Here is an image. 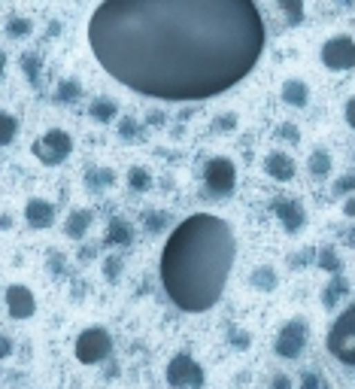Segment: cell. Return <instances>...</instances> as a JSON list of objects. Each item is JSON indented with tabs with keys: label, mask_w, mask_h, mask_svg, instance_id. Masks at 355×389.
I'll list each match as a JSON object with an SVG mask.
<instances>
[{
	"label": "cell",
	"mask_w": 355,
	"mask_h": 389,
	"mask_svg": "<svg viewBox=\"0 0 355 389\" xmlns=\"http://www.w3.org/2000/svg\"><path fill=\"white\" fill-rule=\"evenodd\" d=\"M88 116L100 122V125H106V122H113L115 116H119V106H115L110 97H95V104L88 106Z\"/></svg>",
	"instance_id": "cell-17"
},
{
	"label": "cell",
	"mask_w": 355,
	"mask_h": 389,
	"mask_svg": "<svg viewBox=\"0 0 355 389\" xmlns=\"http://www.w3.org/2000/svg\"><path fill=\"white\" fill-rule=\"evenodd\" d=\"M204 186L210 198H228L237 186V167L231 158L225 155H215L204 164Z\"/></svg>",
	"instance_id": "cell-5"
},
{
	"label": "cell",
	"mask_w": 355,
	"mask_h": 389,
	"mask_svg": "<svg viewBox=\"0 0 355 389\" xmlns=\"http://www.w3.org/2000/svg\"><path fill=\"white\" fill-rule=\"evenodd\" d=\"M346 289H349V283H346L340 274H334V280H331V283L325 286V292H322V304H325L328 310H334L337 301H340L343 295H346Z\"/></svg>",
	"instance_id": "cell-18"
},
{
	"label": "cell",
	"mask_w": 355,
	"mask_h": 389,
	"mask_svg": "<svg viewBox=\"0 0 355 389\" xmlns=\"http://www.w3.org/2000/svg\"><path fill=\"white\" fill-rule=\"evenodd\" d=\"M113 182V171H106V167H88V173H86V186L88 189H104V186H110Z\"/></svg>",
	"instance_id": "cell-25"
},
{
	"label": "cell",
	"mask_w": 355,
	"mask_h": 389,
	"mask_svg": "<svg viewBox=\"0 0 355 389\" xmlns=\"http://www.w3.org/2000/svg\"><path fill=\"white\" fill-rule=\"evenodd\" d=\"M280 134H282V137H291V140H298V131H295V128H282Z\"/></svg>",
	"instance_id": "cell-41"
},
{
	"label": "cell",
	"mask_w": 355,
	"mask_h": 389,
	"mask_svg": "<svg viewBox=\"0 0 355 389\" xmlns=\"http://www.w3.org/2000/svg\"><path fill=\"white\" fill-rule=\"evenodd\" d=\"M307 171H310V177H316V180H325L331 173V155L325 149H316L310 155V162H307Z\"/></svg>",
	"instance_id": "cell-19"
},
{
	"label": "cell",
	"mask_w": 355,
	"mask_h": 389,
	"mask_svg": "<svg viewBox=\"0 0 355 389\" xmlns=\"http://www.w3.org/2000/svg\"><path fill=\"white\" fill-rule=\"evenodd\" d=\"M6 30H10V37H28L34 28H30V21H28V19H19V15H15V19H10Z\"/></svg>",
	"instance_id": "cell-29"
},
{
	"label": "cell",
	"mask_w": 355,
	"mask_h": 389,
	"mask_svg": "<svg viewBox=\"0 0 355 389\" xmlns=\"http://www.w3.org/2000/svg\"><path fill=\"white\" fill-rule=\"evenodd\" d=\"M21 70H25L30 86H37V82H40V61H37L34 55H25V58H21Z\"/></svg>",
	"instance_id": "cell-27"
},
{
	"label": "cell",
	"mask_w": 355,
	"mask_h": 389,
	"mask_svg": "<svg viewBox=\"0 0 355 389\" xmlns=\"http://www.w3.org/2000/svg\"><path fill=\"white\" fill-rule=\"evenodd\" d=\"M334 195H355V173H343L334 182Z\"/></svg>",
	"instance_id": "cell-31"
},
{
	"label": "cell",
	"mask_w": 355,
	"mask_h": 389,
	"mask_svg": "<svg viewBox=\"0 0 355 389\" xmlns=\"http://www.w3.org/2000/svg\"><path fill=\"white\" fill-rule=\"evenodd\" d=\"M343 216L355 219V195H346V201H343Z\"/></svg>",
	"instance_id": "cell-38"
},
{
	"label": "cell",
	"mask_w": 355,
	"mask_h": 389,
	"mask_svg": "<svg viewBox=\"0 0 355 389\" xmlns=\"http://www.w3.org/2000/svg\"><path fill=\"white\" fill-rule=\"evenodd\" d=\"M307 341H310V329H307L304 319H289L280 329V334H276L274 350L280 359H298L307 350Z\"/></svg>",
	"instance_id": "cell-8"
},
{
	"label": "cell",
	"mask_w": 355,
	"mask_h": 389,
	"mask_svg": "<svg viewBox=\"0 0 355 389\" xmlns=\"http://www.w3.org/2000/svg\"><path fill=\"white\" fill-rule=\"evenodd\" d=\"M300 389H328V380L322 374H316V371H307V374L300 377Z\"/></svg>",
	"instance_id": "cell-30"
},
{
	"label": "cell",
	"mask_w": 355,
	"mask_h": 389,
	"mask_svg": "<svg viewBox=\"0 0 355 389\" xmlns=\"http://www.w3.org/2000/svg\"><path fill=\"white\" fill-rule=\"evenodd\" d=\"M346 125H349L352 131H355V97H349V101H346Z\"/></svg>",
	"instance_id": "cell-36"
},
{
	"label": "cell",
	"mask_w": 355,
	"mask_h": 389,
	"mask_svg": "<svg viewBox=\"0 0 355 389\" xmlns=\"http://www.w3.org/2000/svg\"><path fill=\"white\" fill-rule=\"evenodd\" d=\"M256 0H104L88 19L97 64L143 97L210 101L252 73L265 52Z\"/></svg>",
	"instance_id": "cell-1"
},
{
	"label": "cell",
	"mask_w": 355,
	"mask_h": 389,
	"mask_svg": "<svg viewBox=\"0 0 355 389\" xmlns=\"http://www.w3.org/2000/svg\"><path fill=\"white\" fill-rule=\"evenodd\" d=\"M55 97L61 104H76L82 97V86H79V79H61L58 82V88H55Z\"/></svg>",
	"instance_id": "cell-20"
},
{
	"label": "cell",
	"mask_w": 355,
	"mask_h": 389,
	"mask_svg": "<svg viewBox=\"0 0 355 389\" xmlns=\"http://www.w3.org/2000/svg\"><path fill=\"white\" fill-rule=\"evenodd\" d=\"M234 125H237V116H234V113H225V116L219 119V131H231Z\"/></svg>",
	"instance_id": "cell-35"
},
{
	"label": "cell",
	"mask_w": 355,
	"mask_h": 389,
	"mask_svg": "<svg viewBox=\"0 0 355 389\" xmlns=\"http://www.w3.org/2000/svg\"><path fill=\"white\" fill-rule=\"evenodd\" d=\"M322 64L328 67V70H352L355 67V40L346 34H337L331 37V40L322 46Z\"/></svg>",
	"instance_id": "cell-9"
},
{
	"label": "cell",
	"mask_w": 355,
	"mask_h": 389,
	"mask_svg": "<svg viewBox=\"0 0 355 389\" xmlns=\"http://www.w3.org/2000/svg\"><path fill=\"white\" fill-rule=\"evenodd\" d=\"M131 240H134V228H131V222L122 216H113L110 225H106V243H113V247H128Z\"/></svg>",
	"instance_id": "cell-15"
},
{
	"label": "cell",
	"mask_w": 355,
	"mask_h": 389,
	"mask_svg": "<svg viewBox=\"0 0 355 389\" xmlns=\"http://www.w3.org/2000/svg\"><path fill=\"white\" fill-rule=\"evenodd\" d=\"M30 149H34V155L40 158L43 164L55 167V164H61V162H67V158H70L73 137L67 131H61V128H52V131H46L43 137H37Z\"/></svg>",
	"instance_id": "cell-6"
},
{
	"label": "cell",
	"mask_w": 355,
	"mask_h": 389,
	"mask_svg": "<svg viewBox=\"0 0 355 389\" xmlns=\"http://www.w3.org/2000/svg\"><path fill=\"white\" fill-rule=\"evenodd\" d=\"M104 274H106V280H119L122 277V258H115V256H110L104 262Z\"/></svg>",
	"instance_id": "cell-32"
},
{
	"label": "cell",
	"mask_w": 355,
	"mask_h": 389,
	"mask_svg": "<svg viewBox=\"0 0 355 389\" xmlns=\"http://www.w3.org/2000/svg\"><path fill=\"white\" fill-rule=\"evenodd\" d=\"M295 171H298L295 158H291L289 152H282V149H274V152H270V155L265 158V173H267L270 180H276V182L295 180Z\"/></svg>",
	"instance_id": "cell-12"
},
{
	"label": "cell",
	"mask_w": 355,
	"mask_h": 389,
	"mask_svg": "<svg viewBox=\"0 0 355 389\" xmlns=\"http://www.w3.org/2000/svg\"><path fill=\"white\" fill-rule=\"evenodd\" d=\"M91 219H95V213L91 210H73L70 216H67V222H64V234L70 240H82L86 238V231L91 228Z\"/></svg>",
	"instance_id": "cell-14"
},
{
	"label": "cell",
	"mask_w": 355,
	"mask_h": 389,
	"mask_svg": "<svg viewBox=\"0 0 355 389\" xmlns=\"http://www.w3.org/2000/svg\"><path fill=\"white\" fill-rule=\"evenodd\" d=\"M128 186L134 189V192H146V189L152 186V173L146 171V167H131L128 171Z\"/></svg>",
	"instance_id": "cell-26"
},
{
	"label": "cell",
	"mask_w": 355,
	"mask_h": 389,
	"mask_svg": "<svg viewBox=\"0 0 355 389\" xmlns=\"http://www.w3.org/2000/svg\"><path fill=\"white\" fill-rule=\"evenodd\" d=\"M228 341H231V347H234V350H249L252 334L243 332V329H231V332H228Z\"/></svg>",
	"instance_id": "cell-28"
},
{
	"label": "cell",
	"mask_w": 355,
	"mask_h": 389,
	"mask_svg": "<svg viewBox=\"0 0 355 389\" xmlns=\"http://www.w3.org/2000/svg\"><path fill=\"white\" fill-rule=\"evenodd\" d=\"M249 283L256 286V289H261V292H274V289H276V274H274L270 265H261V268L252 271Z\"/></svg>",
	"instance_id": "cell-21"
},
{
	"label": "cell",
	"mask_w": 355,
	"mask_h": 389,
	"mask_svg": "<svg viewBox=\"0 0 355 389\" xmlns=\"http://www.w3.org/2000/svg\"><path fill=\"white\" fill-rule=\"evenodd\" d=\"M280 10L291 28L304 21V0H280Z\"/></svg>",
	"instance_id": "cell-24"
},
{
	"label": "cell",
	"mask_w": 355,
	"mask_h": 389,
	"mask_svg": "<svg viewBox=\"0 0 355 389\" xmlns=\"http://www.w3.org/2000/svg\"><path fill=\"white\" fill-rule=\"evenodd\" d=\"M325 347L337 362L355 365V304H349V307L331 323Z\"/></svg>",
	"instance_id": "cell-3"
},
{
	"label": "cell",
	"mask_w": 355,
	"mask_h": 389,
	"mask_svg": "<svg viewBox=\"0 0 355 389\" xmlns=\"http://www.w3.org/2000/svg\"><path fill=\"white\" fill-rule=\"evenodd\" d=\"M167 386L173 389H200L204 386V368L198 365L195 356L189 353H176L171 362H167Z\"/></svg>",
	"instance_id": "cell-7"
},
{
	"label": "cell",
	"mask_w": 355,
	"mask_h": 389,
	"mask_svg": "<svg viewBox=\"0 0 355 389\" xmlns=\"http://www.w3.org/2000/svg\"><path fill=\"white\" fill-rule=\"evenodd\" d=\"M282 101L289 106H307V101H310V88H307L304 79H285L282 82Z\"/></svg>",
	"instance_id": "cell-16"
},
{
	"label": "cell",
	"mask_w": 355,
	"mask_h": 389,
	"mask_svg": "<svg viewBox=\"0 0 355 389\" xmlns=\"http://www.w3.org/2000/svg\"><path fill=\"white\" fill-rule=\"evenodd\" d=\"M73 353H76V359H79L82 365H97V362H104L106 356L113 353V338H110V332L100 329V325H91V329L79 332Z\"/></svg>",
	"instance_id": "cell-4"
},
{
	"label": "cell",
	"mask_w": 355,
	"mask_h": 389,
	"mask_svg": "<svg viewBox=\"0 0 355 389\" xmlns=\"http://www.w3.org/2000/svg\"><path fill=\"white\" fill-rule=\"evenodd\" d=\"M167 219H171V216H167V213H152V216L146 219V228H149V231L155 234V231H161V228L167 225Z\"/></svg>",
	"instance_id": "cell-33"
},
{
	"label": "cell",
	"mask_w": 355,
	"mask_h": 389,
	"mask_svg": "<svg viewBox=\"0 0 355 389\" xmlns=\"http://www.w3.org/2000/svg\"><path fill=\"white\" fill-rule=\"evenodd\" d=\"M3 70H6V52L0 49V79H3Z\"/></svg>",
	"instance_id": "cell-40"
},
{
	"label": "cell",
	"mask_w": 355,
	"mask_h": 389,
	"mask_svg": "<svg viewBox=\"0 0 355 389\" xmlns=\"http://www.w3.org/2000/svg\"><path fill=\"white\" fill-rule=\"evenodd\" d=\"M337 3H340V6H352L355 0H337Z\"/></svg>",
	"instance_id": "cell-42"
},
{
	"label": "cell",
	"mask_w": 355,
	"mask_h": 389,
	"mask_svg": "<svg viewBox=\"0 0 355 389\" xmlns=\"http://www.w3.org/2000/svg\"><path fill=\"white\" fill-rule=\"evenodd\" d=\"M25 219L30 228H49L55 222V207H52L46 198H30L25 204Z\"/></svg>",
	"instance_id": "cell-13"
},
{
	"label": "cell",
	"mask_w": 355,
	"mask_h": 389,
	"mask_svg": "<svg viewBox=\"0 0 355 389\" xmlns=\"http://www.w3.org/2000/svg\"><path fill=\"white\" fill-rule=\"evenodd\" d=\"M237 258V238L225 219L195 213L167 234L158 258L161 286L185 314H207L228 286Z\"/></svg>",
	"instance_id": "cell-2"
},
{
	"label": "cell",
	"mask_w": 355,
	"mask_h": 389,
	"mask_svg": "<svg viewBox=\"0 0 355 389\" xmlns=\"http://www.w3.org/2000/svg\"><path fill=\"white\" fill-rule=\"evenodd\" d=\"M15 134H19V119H15L12 113L0 110V146H10L15 140Z\"/></svg>",
	"instance_id": "cell-22"
},
{
	"label": "cell",
	"mask_w": 355,
	"mask_h": 389,
	"mask_svg": "<svg viewBox=\"0 0 355 389\" xmlns=\"http://www.w3.org/2000/svg\"><path fill=\"white\" fill-rule=\"evenodd\" d=\"M274 213H276V219H280L282 231H289V234H298L300 228L307 225V210L300 207L298 201H291V198H280V201L274 204Z\"/></svg>",
	"instance_id": "cell-11"
},
{
	"label": "cell",
	"mask_w": 355,
	"mask_h": 389,
	"mask_svg": "<svg viewBox=\"0 0 355 389\" xmlns=\"http://www.w3.org/2000/svg\"><path fill=\"white\" fill-rule=\"evenodd\" d=\"M134 134H137L134 119H122V137H134Z\"/></svg>",
	"instance_id": "cell-39"
},
{
	"label": "cell",
	"mask_w": 355,
	"mask_h": 389,
	"mask_svg": "<svg viewBox=\"0 0 355 389\" xmlns=\"http://www.w3.org/2000/svg\"><path fill=\"white\" fill-rule=\"evenodd\" d=\"M12 353V338H6V334H0V359H6V356Z\"/></svg>",
	"instance_id": "cell-37"
},
{
	"label": "cell",
	"mask_w": 355,
	"mask_h": 389,
	"mask_svg": "<svg viewBox=\"0 0 355 389\" xmlns=\"http://www.w3.org/2000/svg\"><path fill=\"white\" fill-rule=\"evenodd\" d=\"M270 389H295V383H291L289 374H274V380H270Z\"/></svg>",
	"instance_id": "cell-34"
},
{
	"label": "cell",
	"mask_w": 355,
	"mask_h": 389,
	"mask_svg": "<svg viewBox=\"0 0 355 389\" xmlns=\"http://www.w3.org/2000/svg\"><path fill=\"white\" fill-rule=\"evenodd\" d=\"M316 262H319V268L328 271V274H340V268H343V262H340V256H337L334 247H322L319 256H316Z\"/></svg>",
	"instance_id": "cell-23"
},
{
	"label": "cell",
	"mask_w": 355,
	"mask_h": 389,
	"mask_svg": "<svg viewBox=\"0 0 355 389\" xmlns=\"http://www.w3.org/2000/svg\"><path fill=\"white\" fill-rule=\"evenodd\" d=\"M6 310H10L12 319H30L37 310V301H34V292L21 283H12L6 289Z\"/></svg>",
	"instance_id": "cell-10"
}]
</instances>
